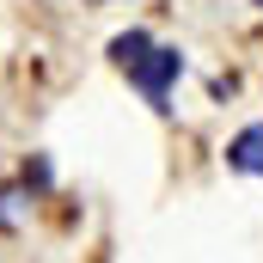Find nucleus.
Instances as JSON below:
<instances>
[{
    "mask_svg": "<svg viewBox=\"0 0 263 263\" xmlns=\"http://www.w3.org/2000/svg\"><path fill=\"white\" fill-rule=\"evenodd\" d=\"M178 73H184V55H178V49H159V43H153L147 55H135V62H129V80L159 104V110H165V92H172Z\"/></svg>",
    "mask_w": 263,
    "mask_h": 263,
    "instance_id": "obj_1",
    "label": "nucleus"
},
{
    "mask_svg": "<svg viewBox=\"0 0 263 263\" xmlns=\"http://www.w3.org/2000/svg\"><path fill=\"white\" fill-rule=\"evenodd\" d=\"M227 165L245 172V178H263V123H251V129H239L227 141Z\"/></svg>",
    "mask_w": 263,
    "mask_h": 263,
    "instance_id": "obj_2",
    "label": "nucleus"
},
{
    "mask_svg": "<svg viewBox=\"0 0 263 263\" xmlns=\"http://www.w3.org/2000/svg\"><path fill=\"white\" fill-rule=\"evenodd\" d=\"M147 49H153V37H147V31H129V37H117V43H110V55H117V67H129L135 55H147Z\"/></svg>",
    "mask_w": 263,
    "mask_h": 263,
    "instance_id": "obj_3",
    "label": "nucleus"
},
{
    "mask_svg": "<svg viewBox=\"0 0 263 263\" xmlns=\"http://www.w3.org/2000/svg\"><path fill=\"white\" fill-rule=\"evenodd\" d=\"M12 202H18L12 190H0V227H12V220H18V214H12Z\"/></svg>",
    "mask_w": 263,
    "mask_h": 263,
    "instance_id": "obj_4",
    "label": "nucleus"
},
{
    "mask_svg": "<svg viewBox=\"0 0 263 263\" xmlns=\"http://www.w3.org/2000/svg\"><path fill=\"white\" fill-rule=\"evenodd\" d=\"M257 6H263V0H257Z\"/></svg>",
    "mask_w": 263,
    "mask_h": 263,
    "instance_id": "obj_5",
    "label": "nucleus"
}]
</instances>
